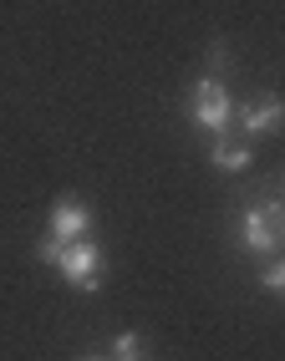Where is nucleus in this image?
<instances>
[{"instance_id":"f257e3e1","label":"nucleus","mask_w":285,"mask_h":361,"mask_svg":"<svg viewBox=\"0 0 285 361\" xmlns=\"http://www.w3.org/2000/svg\"><path fill=\"white\" fill-rule=\"evenodd\" d=\"M36 259L41 264H51V270L71 285V290H82V295H97L102 290V250H97V239H41L36 245Z\"/></svg>"},{"instance_id":"f03ea898","label":"nucleus","mask_w":285,"mask_h":361,"mask_svg":"<svg viewBox=\"0 0 285 361\" xmlns=\"http://www.w3.org/2000/svg\"><path fill=\"white\" fill-rule=\"evenodd\" d=\"M234 102L229 97V87L219 71H209V77H199L194 87H188V117H194V128H204L209 137H229L234 128Z\"/></svg>"},{"instance_id":"7ed1b4c3","label":"nucleus","mask_w":285,"mask_h":361,"mask_svg":"<svg viewBox=\"0 0 285 361\" xmlns=\"http://www.w3.org/2000/svg\"><path fill=\"white\" fill-rule=\"evenodd\" d=\"M240 245H245L250 255H260V259L280 255V245H285V209H280V194H275V188H270L255 209H245V219H240Z\"/></svg>"},{"instance_id":"20e7f679","label":"nucleus","mask_w":285,"mask_h":361,"mask_svg":"<svg viewBox=\"0 0 285 361\" xmlns=\"http://www.w3.org/2000/svg\"><path fill=\"white\" fill-rule=\"evenodd\" d=\"M92 234V209L82 199H56L51 204V219H46V239H87Z\"/></svg>"},{"instance_id":"39448f33","label":"nucleus","mask_w":285,"mask_h":361,"mask_svg":"<svg viewBox=\"0 0 285 361\" xmlns=\"http://www.w3.org/2000/svg\"><path fill=\"white\" fill-rule=\"evenodd\" d=\"M280 107H285V102L275 97V92H265V97L234 107V123L245 128V137H270V133H280Z\"/></svg>"},{"instance_id":"423d86ee","label":"nucleus","mask_w":285,"mask_h":361,"mask_svg":"<svg viewBox=\"0 0 285 361\" xmlns=\"http://www.w3.org/2000/svg\"><path fill=\"white\" fill-rule=\"evenodd\" d=\"M209 163L219 168V173H245V168L255 163V148L240 137H214L209 142Z\"/></svg>"},{"instance_id":"0eeeda50","label":"nucleus","mask_w":285,"mask_h":361,"mask_svg":"<svg viewBox=\"0 0 285 361\" xmlns=\"http://www.w3.org/2000/svg\"><path fill=\"white\" fill-rule=\"evenodd\" d=\"M112 361H142V336L138 331L112 336Z\"/></svg>"},{"instance_id":"6e6552de","label":"nucleus","mask_w":285,"mask_h":361,"mask_svg":"<svg viewBox=\"0 0 285 361\" xmlns=\"http://www.w3.org/2000/svg\"><path fill=\"white\" fill-rule=\"evenodd\" d=\"M260 280H265V290H270V295H280V290H285V259L270 255V259H265V270H260Z\"/></svg>"},{"instance_id":"1a4fd4ad","label":"nucleus","mask_w":285,"mask_h":361,"mask_svg":"<svg viewBox=\"0 0 285 361\" xmlns=\"http://www.w3.org/2000/svg\"><path fill=\"white\" fill-rule=\"evenodd\" d=\"M77 361H112V356H77Z\"/></svg>"}]
</instances>
